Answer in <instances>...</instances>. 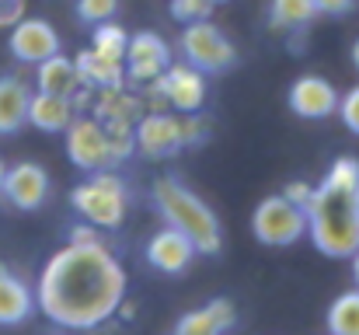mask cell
<instances>
[{
  "label": "cell",
  "mask_w": 359,
  "mask_h": 335,
  "mask_svg": "<svg viewBox=\"0 0 359 335\" xmlns=\"http://www.w3.org/2000/svg\"><path fill=\"white\" fill-rule=\"evenodd\" d=\"M307 237L325 258H349L359 248V161L339 157L328 175L311 185L304 203Z\"/></svg>",
  "instance_id": "cell-2"
},
{
  "label": "cell",
  "mask_w": 359,
  "mask_h": 335,
  "mask_svg": "<svg viewBox=\"0 0 359 335\" xmlns=\"http://www.w3.org/2000/svg\"><path fill=\"white\" fill-rule=\"evenodd\" d=\"M353 63H356V70H359V39L353 42Z\"/></svg>",
  "instance_id": "cell-34"
},
{
  "label": "cell",
  "mask_w": 359,
  "mask_h": 335,
  "mask_svg": "<svg viewBox=\"0 0 359 335\" xmlns=\"http://www.w3.org/2000/svg\"><path fill=\"white\" fill-rule=\"evenodd\" d=\"M35 311V294L7 265H0V325H21Z\"/></svg>",
  "instance_id": "cell-17"
},
{
  "label": "cell",
  "mask_w": 359,
  "mask_h": 335,
  "mask_svg": "<svg viewBox=\"0 0 359 335\" xmlns=\"http://www.w3.org/2000/svg\"><path fill=\"white\" fill-rule=\"evenodd\" d=\"M116 11H119V0H77V18L84 25L109 21V18H116Z\"/></svg>",
  "instance_id": "cell-26"
},
{
  "label": "cell",
  "mask_w": 359,
  "mask_h": 335,
  "mask_svg": "<svg viewBox=\"0 0 359 335\" xmlns=\"http://www.w3.org/2000/svg\"><path fill=\"white\" fill-rule=\"evenodd\" d=\"M318 18L314 0H272L269 4V21L272 28H286V32H300Z\"/></svg>",
  "instance_id": "cell-21"
},
{
  "label": "cell",
  "mask_w": 359,
  "mask_h": 335,
  "mask_svg": "<svg viewBox=\"0 0 359 335\" xmlns=\"http://www.w3.org/2000/svg\"><path fill=\"white\" fill-rule=\"evenodd\" d=\"M98 119H105L102 126H129V119L136 115V102L129 95H122V88H109L102 91V102H98Z\"/></svg>",
  "instance_id": "cell-24"
},
{
  "label": "cell",
  "mask_w": 359,
  "mask_h": 335,
  "mask_svg": "<svg viewBox=\"0 0 359 335\" xmlns=\"http://www.w3.org/2000/svg\"><path fill=\"white\" fill-rule=\"evenodd\" d=\"M143 255H147L150 269H157V272H164V276H182L199 251L192 248V241H189L182 230L164 227V230H157V234L147 241V251H143Z\"/></svg>",
  "instance_id": "cell-14"
},
{
  "label": "cell",
  "mask_w": 359,
  "mask_h": 335,
  "mask_svg": "<svg viewBox=\"0 0 359 335\" xmlns=\"http://www.w3.org/2000/svg\"><path fill=\"white\" fill-rule=\"evenodd\" d=\"M25 18V0H0V28H11Z\"/></svg>",
  "instance_id": "cell-29"
},
{
  "label": "cell",
  "mask_w": 359,
  "mask_h": 335,
  "mask_svg": "<svg viewBox=\"0 0 359 335\" xmlns=\"http://www.w3.org/2000/svg\"><path fill=\"white\" fill-rule=\"evenodd\" d=\"M70 241H102V237H98V230H95L91 223H77V227L70 230Z\"/></svg>",
  "instance_id": "cell-32"
},
{
  "label": "cell",
  "mask_w": 359,
  "mask_h": 335,
  "mask_svg": "<svg viewBox=\"0 0 359 335\" xmlns=\"http://www.w3.org/2000/svg\"><path fill=\"white\" fill-rule=\"evenodd\" d=\"M126 301V269L105 241H67L39 272L35 308L63 329H98Z\"/></svg>",
  "instance_id": "cell-1"
},
{
  "label": "cell",
  "mask_w": 359,
  "mask_h": 335,
  "mask_svg": "<svg viewBox=\"0 0 359 335\" xmlns=\"http://www.w3.org/2000/svg\"><path fill=\"white\" fill-rule=\"evenodd\" d=\"M213 4H227V0H213Z\"/></svg>",
  "instance_id": "cell-36"
},
{
  "label": "cell",
  "mask_w": 359,
  "mask_h": 335,
  "mask_svg": "<svg viewBox=\"0 0 359 335\" xmlns=\"http://www.w3.org/2000/svg\"><path fill=\"white\" fill-rule=\"evenodd\" d=\"M325 325H328V335H359V287L332 301Z\"/></svg>",
  "instance_id": "cell-22"
},
{
  "label": "cell",
  "mask_w": 359,
  "mask_h": 335,
  "mask_svg": "<svg viewBox=\"0 0 359 335\" xmlns=\"http://www.w3.org/2000/svg\"><path fill=\"white\" fill-rule=\"evenodd\" d=\"M283 196H286L290 203L304 206V203H307V196H311V185H307V182H290V185L283 189Z\"/></svg>",
  "instance_id": "cell-31"
},
{
  "label": "cell",
  "mask_w": 359,
  "mask_h": 335,
  "mask_svg": "<svg viewBox=\"0 0 359 335\" xmlns=\"http://www.w3.org/2000/svg\"><path fill=\"white\" fill-rule=\"evenodd\" d=\"M339 115H342V122H346V129L349 133H356L359 136V84L356 88H349L342 98H339Z\"/></svg>",
  "instance_id": "cell-27"
},
{
  "label": "cell",
  "mask_w": 359,
  "mask_h": 335,
  "mask_svg": "<svg viewBox=\"0 0 359 335\" xmlns=\"http://www.w3.org/2000/svg\"><path fill=\"white\" fill-rule=\"evenodd\" d=\"M286 105L300 119H328L332 112L339 109V91L332 88V81H325L318 74H304V77H297L290 84Z\"/></svg>",
  "instance_id": "cell-13"
},
{
  "label": "cell",
  "mask_w": 359,
  "mask_h": 335,
  "mask_svg": "<svg viewBox=\"0 0 359 335\" xmlns=\"http://www.w3.org/2000/svg\"><path fill=\"white\" fill-rule=\"evenodd\" d=\"M133 147L150 157V161H168L175 154L185 150V136H182V119L171 112H147L140 115L136 129H133Z\"/></svg>",
  "instance_id": "cell-8"
},
{
  "label": "cell",
  "mask_w": 359,
  "mask_h": 335,
  "mask_svg": "<svg viewBox=\"0 0 359 335\" xmlns=\"http://www.w3.org/2000/svg\"><path fill=\"white\" fill-rule=\"evenodd\" d=\"M122 67H126L129 81L147 84V81L161 77V74L171 67V46H168L157 32H136V35H129V42H126Z\"/></svg>",
  "instance_id": "cell-10"
},
{
  "label": "cell",
  "mask_w": 359,
  "mask_h": 335,
  "mask_svg": "<svg viewBox=\"0 0 359 335\" xmlns=\"http://www.w3.org/2000/svg\"><path fill=\"white\" fill-rule=\"evenodd\" d=\"M178 49L185 56L189 67H196L199 74H227L238 63V49L234 42L206 18V21H192L182 28Z\"/></svg>",
  "instance_id": "cell-5"
},
{
  "label": "cell",
  "mask_w": 359,
  "mask_h": 335,
  "mask_svg": "<svg viewBox=\"0 0 359 335\" xmlns=\"http://www.w3.org/2000/svg\"><path fill=\"white\" fill-rule=\"evenodd\" d=\"M314 7H318V14H328V18H346V14L356 7V0H314Z\"/></svg>",
  "instance_id": "cell-30"
},
{
  "label": "cell",
  "mask_w": 359,
  "mask_h": 335,
  "mask_svg": "<svg viewBox=\"0 0 359 335\" xmlns=\"http://www.w3.org/2000/svg\"><path fill=\"white\" fill-rule=\"evenodd\" d=\"M206 133H210V126H206V119H203L199 112H189V115L182 119V136H185V147H199V143L206 140Z\"/></svg>",
  "instance_id": "cell-28"
},
{
  "label": "cell",
  "mask_w": 359,
  "mask_h": 335,
  "mask_svg": "<svg viewBox=\"0 0 359 335\" xmlns=\"http://www.w3.org/2000/svg\"><path fill=\"white\" fill-rule=\"evenodd\" d=\"M213 7H217L213 0H171V18L182 25H192V21H206Z\"/></svg>",
  "instance_id": "cell-25"
},
{
  "label": "cell",
  "mask_w": 359,
  "mask_h": 335,
  "mask_svg": "<svg viewBox=\"0 0 359 335\" xmlns=\"http://www.w3.org/2000/svg\"><path fill=\"white\" fill-rule=\"evenodd\" d=\"M28 84L4 74L0 77V136H14L25 122H28Z\"/></svg>",
  "instance_id": "cell-19"
},
{
  "label": "cell",
  "mask_w": 359,
  "mask_h": 335,
  "mask_svg": "<svg viewBox=\"0 0 359 335\" xmlns=\"http://www.w3.org/2000/svg\"><path fill=\"white\" fill-rule=\"evenodd\" d=\"M70 203L91 227L116 230L126 221V185H122L119 175H112L109 168L105 171H91V178L81 182L70 192Z\"/></svg>",
  "instance_id": "cell-4"
},
{
  "label": "cell",
  "mask_w": 359,
  "mask_h": 335,
  "mask_svg": "<svg viewBox=\"0 0 359 335\" xmlns=\"http://www.w3.org/2000/svg\"><path fill=\"white\" fill-rule=\"evenodd\" d=\"M349 258H353V280H356V287H359V248L349 255Z\"/></svg>",
  "instance_id": "cell-33"
},
{
  "label": "cell",
  "mask_w": 359,
  "mask_h": 335,
  "mask_svg": "<svg viewBox=\"0 0 359 335\" xmlns=\"http://www.w3.org/2000/svg\"><path fill=\"white\" fill-rule=\"evenodd\" d=\"M154 91H161V98L171 105L175 112L189 115V112H199L206 105V74H199L196 67L189 63H171L161 77L147 81Z\"/></svg>",
  "instance_id": "cell-9"
},
{
  "label": "cell",
  "mask_w": 359,
  "mask_h": 335,
  "mask_svg": "<svg viewBox=\"0 0 359 335\" xmlns=\"http://www.w3.org/2000/svg\"><path fill=\"white\" fill-rule=\"evenodd\" d=\"M77 115L74 102L67 95H46V91H35L28 98V122L42 133H63L70 126V119Z\"/></svg>",
  "instance_id": "cell-18"
},
{
  "label": "cell",
  "mask_w": 359,
  "mask_h": 335,
  "mask_svg": "<svg viewBox=\"0 0 359 335\" xmlns=\"http://www.w3.org/2000/svg\"><path fill=\"white\" fill-rule=\"evenodd\" d=\"M0 192H4V199H7L14 210L32 214V210H39V206L46 203V196H49V175H46L42 164L21 161V164H14V168L4 171Z\"/></svg>",
  "instance_id": "cell-12"
},
{
  "label": "cell",
  "mask_w": 359,
  "mask_h": 335,
  "mask_svg": "<svg viewBox=\"0 0 359 335\" xmlns=\"http://www.w3.org/2000/svg\"><path fill=\"white\" fill-rule=\"evenodd\" d=\"M251 234H255L258 244H269V248H290V244H297L307 234L304 206L290 203L283 192L279 196H265L255 206V214H251Z\"/></svg>",
  "instance_id": "cell-6"
},
{
  "label": "cell",
  "mask_w": 359,
  "mask_h": 335,
  "mask_svg": "<svg viewBox=\"0 0 359 335\" xmlns=\"http://www.w3.org/2000/svg\"><path fill=\"white\" fill-rule=\"evenodd\" d=\"M7 49L18 63H42L46 56L60 53V35L46 18H21L18 25L7 28Z\"/></svg>",
  "instance_id": "cell-11"
},
{
  "label": "cell",
  "mask_w": 359,
  "mask_h": 335,
  "mask_svg": "<svg viewBox=\"0 0 359 335\" xmlns=\"http://www.w3.org/2000/svg\"><path fill=\"white\" fill-rule=\"evenodd\" d=\"M154 206L168 227L182 230L192 241L199 255H217L224 248V230H220V217L213 214V206L199 192H192L185 182H178L175 175H164L154 182Z\"/></svg>",
  "instance_id": "cell-3"
},
{
  "label": "cell",
  "mask_w": 359,
  "mask_h": 335,
  "mask_svg": "<svg viewBox=\"0 0 359 335\" xmlns=\"http://www.w3.org/2000/svg\"><path fill=\"white\" fill-rule=\"evenodd\" d=\"M234 325H238V308H234V301L213 297V301H206L203 308L185 311V315L175 322V332L171 335H227Z\"/></svg>",
  "instance_id": "cell-15"
},
{
  "label": "cell",
  "mask_w": 359,
  "mask_h": 335,
  "mask_svg": "<svg viewBox=\"0 0 359 335\" xmlns=\"http://www.w3.org/2000/svg\"><path fill=\"white\" fill-rule=\"evenodd\" d=\"M35 88L39 91H46V95H74V91H81L84 84H81V74H77V63L70 60V56H63V53H53V56H46L42 63H35Z\"/></svg>",
  "instance_id": "cell-16"
},
{
  "label": "cell",
  "mask_w": 359,
  "mask_h": 335,
  "mask_svg": "<svg viewBox=\"0 0 359 335\" xmlns=\"http://www.w3.org/2000/svg\"><path fill=\"white\" fill-rule=\"evenodd\" d=\"M77 74H81V84L84 88H102V91H109V88H122L126 84V67L116 63V60H105V56H98V53H81L77 60Z\"/></svg>",
  "instance_id": "cell-20"
},
{
  "label": "cell",
  "mask_w": 359,
  "mask_h": 335,
  "mask_svg": "<svg viewBox=\"0 0 359 335\" xmlns=\"http://www.w3.org/2000/svg\"><path fill=\"white\" fill-rule=\"evenodd\" d=\"M67 133V157L70 164H77L81 171H105L116 164V150H112V136L98 119H84L74 115Z\"/></svg>",
  "instance_id": "cell-7"
},
{
  "label": "cell",
  "mask_w": 359,
  "mask_h": 335,
  "mask_svg": "<svg viewBox=\"0 0 359 335\" xmlns=\"http://www.w3.org/2000/svg\"><path fill=\"white\" fill-rule=\"evenodd\" d=\"M126 42H129L126 28H122V25H116V21L109 18V21H98V25H95V35H91V53H98V56H105V60H116V63H122V56H126Z\"/></svg>",
  "instance_id": "cell-23"
},
{
  "label": "cell",
  "mask_w": 359,
  "mask_h": 335,
  "mask_svg": "<svg viewBox=\"0 0 359 335\" xmlns=\"http://www.w3.org/2000/svg\"><path fill=\"white\" fill-rule=\"evenodd\" d=\"M4 171H7V168H4V161H0V182H4Z\"/></svg>",
  "instance_id": "cell-35"
}]
</instances>
